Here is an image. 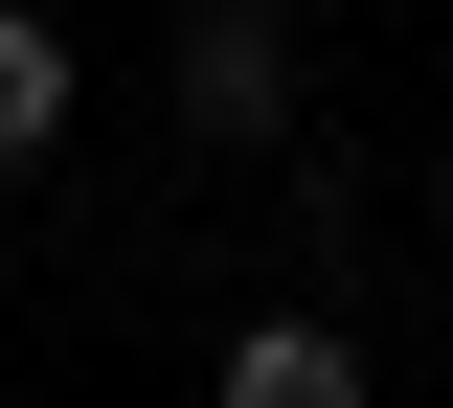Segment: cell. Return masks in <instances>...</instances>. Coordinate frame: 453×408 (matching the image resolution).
<instances>
[{
	"label": "cell",
	"mask_w": 453,
	"mask_h": 408,
	"mask_svg": "<svg viewBox=\"0 0 453 408\" xmlns=\"http://www.w3.org/2000/svg\"><path fill=\"white\" fill-rule=\"evenodd\" d=\"M204 408H363V341H340V318H250Z\"/></svg>",
	"instance_id": "cell-2"
},
{
	"label": "cell",
	"mask_w": 453,
	"mask_h": 408,
	"mask_svg": "<svg viewBox=\"0 0 453 408\" xmlns=\"http://www.w3.org/2000/svg\"><path fill=\"white\" fill-rule=\"evenodd\" d=\"M295 68H318V46H295V0H181V68H159V91H181L204 159H295V136H318V114H295Z\"/></svg>",
	"instance_id": "cell-1"
},
{
	"label": "cell",
	"mask_w": 453,
	"mask_h": 408,
	"mask_svg": "<svg viewBox=\"0 0 453 408\" xmlns=\"http://www.w3.org/2000/svg\"><path fill=\"white\" fill-rule=\"evenodd\" d=\"M68 91H91V68H68V23H46V0H0V159H46Z\"/></svg>",
	"instance_id": "cell-3"
},
{
	"label": "cell",
	"mask_w": 453,
	"mask_h": 408,
	"mask_svg": "<svg viewBox=\"0 0 453 408\" xmlns=\"http://www.w3.org/2000/svg\"><path fill=\"white\" fill-rule=\"evenodd\" d=\"M431 227H453V159H431Z\"/></svg>",
	"instance_id": "cell-4"
}]
</instances>
